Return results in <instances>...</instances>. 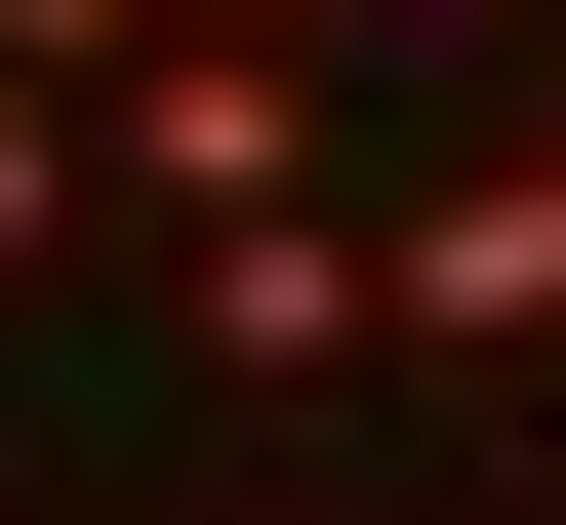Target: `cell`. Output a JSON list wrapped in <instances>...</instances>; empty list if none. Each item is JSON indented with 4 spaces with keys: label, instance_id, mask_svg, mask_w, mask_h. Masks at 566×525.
<instances>
[{
    "label": "cell",
    "instance_id": "cell-1",
    "mask_svg": "<svg viewBox=\"0 0 566 525\" xmlns=\"http://www.w3.org/2000/svg\"><path fill=\"white\" fill-rule=\"evenodd\" d=\"M163 364H243V405H365V364H405V243H365V202H243V243H163Z\"/></svg>",
    "mask_w": 566,
    "mask_h": 525
},
{
    "label": "cell",
    "instance_id": "cell-2",
    "mask_svg": "<svg viewBox=\"0 0 566 525\" xmlns=\"http://www.w3.org/2000/svg\"><path fill=\"white\" fill-rule=\"evenodd\" d=\"M365 243H405V364H566V122L526 162H405Z\"/></svg>",
    "mask_w": 566,
    "mask_h": 525
},
{
    "label": "cell",
    "instance_id": "cell-3",
    "mask_svg": "<svg viewBox=\"0 0 566 525\" xmlns=\"http://www.w3.org/2000/svg\"><path fill=\"white\" fill-rule=\"evenodd\" d=\"M82 243V41H0V283Z\"/></svg>",
    "mask_w": 566,
    "mask_h": 525
},
{
    "label": "cell",
    "instance_id": "cell-4",
    "mask_svg": "<svg viewBox=\"0 0 566 525\" xmlns=\"http://www.w3.org/2000/svg\"><path fill=\"white\" fill-rule=\"evenodd\" d=\"M0 41H163V0H0Z\"/></svg>",
    "mask_w": 566,
    "mask_h": 525
},
{
    "label": "cell",
    "instance_id": "cell-5",
    "mask_svg": "<svg viewBox=\"0 0 566 525\" xmlns=\"http://www.w3.org/2000/svg\"><path fill=\"white\" fill-rule=\"evenodd\" d=\"M405 41H566V0H405Z\"/></svg>",
    "mask_w": 566,
    "mask_h": 525
}]
</instances>
